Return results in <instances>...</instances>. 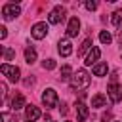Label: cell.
I'll list each match as a JSON object with an SVG mask.
<instances>
[{"label":"cell","instance_id":"cell-1","mask_svg":"<svg viewBox=\"0 0 122 122\" xmlns=\"http://www.w3.org/2000/svg\"><path fill=\"white\" fill-rule=\"evenodd\" d=\"M90 86V74L84 71V69H80V71H76L74 74H72V78H71V90L76 93V92H80L82 93V90H86Z\"/></svg>","mask_w":122,"mask_h":122},{"label":"cell","instance_id":"cell-2","mask_svg":"<svg viewBox=\"0 0 122 122\" xmlns=\"http://www.w3.org/2000/svg\"><path fill=\"white\" fill-rule=\"evenodd\" d=\"M57 101H59V97H57V92H55L53 88L44 90V93H42V103H44L46 109H53V107H57Z\"/></svg>","mask_w":122,"mask_h":122},{"label":"cell","instance_id":"cell-3","mask_svg":"<svg viewBox=\"0 0 122 122\" xmlns=\"http://www.w3.org/2000/svg\"><path fill=\"white\" fill-rule=\"evenodd\" d=\"M0 71H2V74L8 76V80H11V82H19V78H21V71H19L17 67H13V65L2 63V65H0Z\"/></svg>","mask_w":122,"mask_h":122},{"label":"cell","instance_id":"cell-4","mask_svg":"<svg viewBox=\"0 0 122 122\" xmlns=\"http://www.w3.org/2000/svg\"><path fill=\"white\" fill-rule=\"evenodd\" d=\"M48 25L44 23V21H38V23H34L32 25V29H30V34H32V38H36V40H42V38H46V34H48Z\"/></svg>","mask_w":122,"mask_h":122},{"label":"cell","instance_id":"cell-5","mask_svg":"<svg viewBox=\"0 0 122 122\" xmlns=\"http://www.w3.org/2000/svg\"><path fill=\"white\" fill-rule=\"evenodd\" d=\"M19 13H21V8H19L17 4H6V6L2 8V17H4L6 21H10V19H15Z\"/></svg>","mask_w":122,"mask_h":122},{"label":"cell","instance_id":"cell-6","mask_svg":"<svg viewBox=\"0 0 122 122\" xmlns=\"http://www.w3.org/2000/svg\"><path fill=\"white\" fill-rule=\"evenodd\" d=\"M65 19V10L61 8V6H55L51 11H50V15H48V21L51 23V25H57V23H61Z\"/></svg>","mask_w":122,"mask_h":122},{"label":"cell","instance_id":"cell-7","mask_svg":"<svg viewBox=\"0 0 122 122\" xmlns=\"http://www.w3.org/2000/svg\"><path fill=\"white\" fill-rule=\"evenodd\" d=\"M101 57V50L99 48H92L90 51H88V55H86V61H84V65L86 67H92V65H97V59Z\"/></svg>","mask_w":122,"mask_h":122},{"label":"cell","instance_id":"cell-8","mask_svg":"<svg viewBox=\"0 0 122 122\" xmlns=\"http://www.w3.org/2000/svg\"><path fill=\"white\" fill-rule=\"evenodd\" d=\"M40 118V109L34 105H27L25 107V120L27 122H36Z\"/></svg>","mask_w":122,"mask_h":122},{"label":"cell","instance_id":"cell-9","mask_svg":"<svg viewBox=\"0 0 122 122\" xmlns=\"http://www.w3.org/2000/svg\"><path fill=\"white\" fill-rule=\"evenodd\" d=\"M107 92H109V99H111L112 103H118V101L122 99V86H120V84H111Z\"/></svg>","mask_w":122,"mask_h":122},{"label":"cell","instance_id":"cell-10","mask_svg":"<svg viewBox=\"0 0 122 122\" xmlns=\"http://www.w3.org/2000/svg\"><path fill=\"white\" fill-rule=\"evenodd\" d=\"M78 32H80V21H78V17H71L69 19V25H67V36L72 38Z\"/></svg>","mask_w":122,"mask_h":122},{"label":"cell","instance_id":"cell-11","mask_svg":"<svg viewBox=\"0 0 122 122\" xmlns=\"http://www.w3.org/2000/svg\"><path fill=\"white\" fill-rule=\"evenodd\" d=\"M57 50H59V53H61L63 57H69V55L72 53V44H71V40H69V38H61L59 44H57Z\"/></svg>","mask_w":122,"mask_h":122},{"label":"cell","instance_id":"cell-12","mask_svg":"<svg viewBox=\"0 0 122 122\" xmlns=\"http://www.w3.org/2000/svg\"><path fill=\"white\" fill-rule=\"evenodd\" d=\"M88 114H90L88 105L80 99V101L76 103V116H78V122H86V120H88Z\"/></svg>","mask_w":122,"mask_h":122},{"label":"cell","instance_id":"cell-13","mask_svg":"<svg viewBox=\"0 0 122 122\" xmlns=\"http://www.w3.org/2000/svg\"><path fill=\"white\" fill-rule=\"evenodd\" d=\"M105 105H107V95L95 93V95L92 97V107H93V109H101V107H105Z\"/></svg>","mask_w":122,"mask_h":122},{"label":"cell","instance_id":"cell-14","mask_svg":"<svg viewBox=\"0 0 122 122\" xmlns=\"http://www.w3.org/2000/svg\"><path fill=\"white\" fill-rule=\"evenodd\" d=\"M23 107H27V105H25V97H23L21 93H15V95L11 97V109H13V111H19V109H23Z\"/></svg>","mask_w":122,"mask_h":122},{"label":"cell","instance_id":"cell-15","mask_svg":"<svg viewBox=\"0 0 122 122\" xmlns=\"http://www.w3.org/2000/svg\"><path fill=\"white\" fill-rule=\"evenodd\" d=\"M71 78H72V67L71 65H63L61 67V74H59V80L61 82H67Z\"/></svg>","mask_w":122,"mask_h":122},{"label":"cell","instance_id":"cell-16","mask_svg":"<svg viewBox=\"0 0 122 122\" xmlns=\"http://www.w3.org/2000/svg\"><path fill=\"white\" fill-rule=\"evenodd\" d=\"M25 61H27L29 65L36 61V50H34L32 46H29V48H25Z\"/></svg>","mask_w":122,"mask_h":122},{"label":"cell","instance_id":"cell-17","mask_svg":"<svg viewBox=\"0 0 122 122\" xmlns=\"http://www.w3.org/2000/svg\"><path fill=\"white\" fill-rule=\"evenodd\" d=\"M93 74L95 76H105L107 74V71H109V67H107V63H97V65H93Z\"/></svg>","mask_w":122,"mask_h":122},{"label":"cell","instance_id":"cell-18","mask_svg":"<svg viewBox=\"0 0 122 122\" xmlns=\"http://www.w3.org/2000/svg\"><path fill=\"white\" fill-rule=\"evenodd\" d=\"M99 40H101V44H107V46H109V44L112 42V36H111L109 30H101V32H99Z\"/></svg>","mask_w":122,"mask_h":122},{"label":"cell","instance_id":"cell-19","mask_svg":"<svg viewBox=\"0 0 122 122\" xmlns=\"http://www.w3.org/2000/svg\"><path fill=\"white\" fill-rule=\"evenodd\" d=\"M2 55H4V61H10V59L15 57V51L11 48H8V46H2Z\"/></svg>","mask_w":122,"mask_h":122},{"label":"cell","instance_id":"cell-20","mask_svg":"<svg viewBox=\"0 0 122 122\" xmlns=\"http://www.w3.org/2000/svg\"><path fill=\"white\" fill-rule=\"evenodd\" d=\"M111 23H112L114 27H118V25L122 23V10H116V11H112V17H111Z\"/></svg>","mask_w":122,"mask_h":122},{"label":"cell","instance_id":"cell-21","mask_svg":"<svg viewBox=\"0 0 122 122\" xmlns=\"http://www.w3.org/2000/svg\"><path fill=\"white\" fill-rule=\"evenodd\" d=\"M88 50H92V40H90V38H86V40L82 42V46H80V50H78V55L86 53Z\"/></svg>","mask_w":122,"mask_h":122},{"label":"cell","instance_id":"cell-22","mask_svg":"<svg viewBox=\"0 0 122 122\" xmlns=\"http://www.w3.org/2000/svg\"><path fill=\"white\" fill-rule=\"evenodd\" d=\"M42 67L48 69V71H51V69H55V61L53 59H46V61H42Z\"/></svg>","mask_w":122,"mask_h":122},{"label":"cell","instance_id":"cell-23","mask_svg":"<svg viewBox=\"0 0 122 122\" xmlns=\"http://www.w3.org/2000/svg\"><path fill=\"white\" fill-rule=\"evenodd\" d=\"M84 6H86L88 10H95V8H97V2H93V0H88Z\"/></svg>","mask_w":122,"mask_h":122},{"label":"cell","instance_id":"cell-24","mask_svg":"<svg viewBox=\"0 0 122 122\" xmlns=\"http://www.w3.org/2000/svg\"><path fill=\"white\" fill-rule=\"evenodd\" d=\"M6 36H8V30H6V27H0V38L4 40Z\"/></svg>","mask_w":122,"mask_h":122},{"label":"cell","instance_id":"cell-25","mask_svg":"<svg viewBox=\"0 0 122 122\" xmlns=\"http://www.w3.org/2000/svg\"><path fill=\"white\" fill-rule=\"evenodd\" d=\"M34 84V78L30 76V78H25V86H32Z\"/></svg>","mask_w":122,"mask_h":122},{"label":"cell","instance_id":"cell-26","mask_svg":"<svg viewBox=\"0 0 122 122\" xmlns=\"http://www.w3.org/2000/svg\"><path fill=\"white\" fill-rule=\"evenodd\" d=\"M61 114H67V105H61Z\"/></svg>","mask_w":122,"mask_h":122},{"label":"cell","instance_id":"cell-27","mask_svg":"<svg viewBox=\"0 0 122 122\" xmlns=\"http://www.w3.org/2000/svg\"><path fill=\"white\" fill-rule=\"evenodd\" d=\"M10 122H17V118H15V116H13V118H10Z\"/></svg>","mask_w":122,"mask_h":122}]
</instances>
